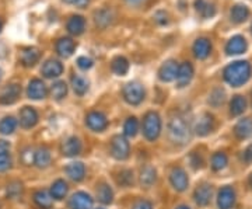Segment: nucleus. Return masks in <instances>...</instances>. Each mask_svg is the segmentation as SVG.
I'll list each match as a JSON object with an SVG mask.
<instances>
[{"label":"nucleus","mask_w":252,"mask_h":209,"mask_svg":"<svg viewBox=\"0 0 252 209\" xmlns=\"http://www.w3.org/2000/svg\"><path fill=\"white\" fill-rule=\"evenodd\" d=\"M0 79H1V69H0Z\"/></svg>","instance_id":"4d7b16f0"},{"label":"nucleus","mask_w":252,"mask_h":209,"mask_svg":"<svg viewBox=\"0 0 252 209\" xmlns=\"http://www.w3.org/2000/svg\"><path fill=\"white\" fill-rule=\"evenodd\" d=\"M170 182L177 191H185L189 185V178L187 173H185V170L181 169V167L172 169L171 174H170Z\"/></svg>","instance_id":"0eeeda50"},{"label":"nucleus","mask_w":252,"mask_h":209,"mask_svg":"<svg viewBox=\"0 0 252 209\" xmlns=\"http://www.w3.org/2000/svg\"><path fill=\"white\" fill-rule=\"evenodd\" d=\"M234 134L238 139H248L252 137V118H243L234 127Z\"/></svg>","instance_id":"4be33fe9"},{"label":"nucleus","mask_w":252,"mask_h":209,"mask_svg":"<svg viewBox=\"0 0 252 209\" xmlns=\"http://www.w3.org/2000/svg\"><path fill=\"white\" fill-rule=\"evenodd\" d=\"M193 77V68L189 62H184V64L178 65V72H177V86L178 87H185L188 86L190 80Z\"/></svg>","instance_id":"9d476101"},{"label":"nucleus","mask_w":252,"mask_h":209,"mask_svg":"<svg viewBox=\"0 0 252 209\" xmlns=\"http://www.w3.org/2000/svg\"><path fill=\"white\" fill-rule=\"evenodd\" d=\"M86 125L94 132H102L108 127V119L99 111H91L86 117Z\"/></svg>","instance_id":"423d86ee"},{"label":"nucleus","mask_w":252,"mask_h":209,"mask_svg":"<svg viewBox=\"0 0 252 209\" xmlns=\"http://www.w3.org/2000/svg\"><path fill=\"white\" fill-rule=\"evenodd\" d=\"M97 198L102 204H111L112 198H114V192L111 190V187L107 184H101L97 190Z\"/></svg>","instance_id":"c9c22d12"},{"label":"nucleus","mask_w":252,"mask_h":209,"mask_svg":"<svg viewBox=\"0 0 252 209\" xmlns=\"http://www.w3.org/2000/svg\"><path fill=\"white\" fill-rule=\"evenodd\" d=\"M64 172L67 174V177L73 180V181H81L86 175V167L81 162H74V163H70L66 166Z\"/></svg>","instance_id":"aec40b11"},{"label":"nucleus","mask_w":252,"mask_h":209,"mask_svg":"<svg viewBox=\"0 0 252 209\" xmlns=\"http://www.w3.org/2000/svg\"><path fill=\"white\" fill-rule=\"evenodd\" d=\"M10 166H11V157H10L9 153L0 155V173L9 170Z\"/></svg>","instance_id":"c03bdc74"},{"label":"nucleus","mask_w":252,"mask_h":209,"mask_svg":"<svg viewBox=\"0 0 252 209\" xmlns=\"http://www.w3.org/2000/svg\"><path fill=\"white\" fill-rule=\"evenodd\" d=\"M17 128V119L13 117H4L0 121V134L3 135H11Z\"/></svg>","instance_id":"2f4dec72"},{"label":"nucleus","mask_w":252,"mask_h":209,"mask_svg":"<svg viewBox=\"0 0 252 209\" xmlns=\"http://www.w3.org/2000/svg\"><path fill=\"white\" fill-rule=\"evenodd\" d=\"M81 152V142L79 138H67L62 143V153L66 157H74Z\"/></svg>","instance_id":"a211bd4d"},{"label":"nucleus","mask_w":252,"mask_h":209,"mask_svg":"<svg viewBox=\"0 0 252 209\" xmlns=\"http://www.w3.org/2000/svg\"><path fill=\"white\" fill-rule=\"evenodd\" d=\"M63 1H66V3H69V4H74L76 0H63Z\"/></svg>","instance_id":"5fc2aeb1"},{"label":"nucleus","mask_w":252,"mask_h":209,"mask_svg":"<svg viewBox=\"0 0 252 209\" xmlns=\"http://www.w3.org/2000/svg\"><path fill=\"white\" fill-rule=\"evenodd\" d=\"M212 195H213V190L212 185L209 184H202L193 192V200L198 204L199 207H206L212 201Z\"/></svg>","instance_id":"ddd939ff"},{"label":"nucleus","mask_w":252,"mask_h":209,"mask_svg":"<svg viewBox=\"0 0 252 209\" xmlns=\"http://www.w3.org/2000/svg\"><path fill=\"white\" fill-rule=\"evenodd\" d=\"M244 160L247 163H252V143L245 149V152H244Z\"/></svg>","instance_id":"09e8293b"},{"label":"nucleus","mask_w":252,"mask_h":209,"mask_svg":"<svg viewBox=\"0 0 252 209\" xmlns=\"http://www.w3.org/2000/svg\"><path fill=\"white\" fill-rule=\"evenodd\" d=\"M42 74L45 76L46 79H52V77H58L63 73V65L59 61H55V59H49L46 61L42 69H41Z\"/></svg>","instance_id":"6ab92c4d"},{"label":"nucleus","mask_w":252,"mask_h":209,"mask_svg":"<svg viewBox=\"0 0 252 209\" xmlns=\"http://www.w3.org/2000/svg\"><path fill=\"white\" fill-rule=\"evenodd\" d=\"M139 131V122L135 117H130V118L126 119L125 125H124V134H125L127 138H133L136 137Z\"/></svg>","instance_id":"58836bf2"},{"label":"nucleus","mask_w":252,"mask_h":209,"mask_svg":"<svg viewBox=\"0 0 252 209\" xmlns=\"http://www.w3.org/2000/svg\"><path fill=\"white\" fill-rule=\"evenodd\" d=\"M51 160H52V156H51V150L42 146L36 150L34 153V163L36 164V167L39 169H45L51 164Z\"/></svg>","instance_id":"b1692460"},{"label":"nucleus","mask_w":252,"mask_h":209,"mask_svg":"<svg viewBox=\"0 0 252 209\" xmlns=\"http://www.w3.org/2000/svg\"><path fill=\"white\" fill-rule=\"evenodd\" d=\"M27 94L28 97L32 99V100H42V99H45L46 94H48L45 83L42 82V80H39V79L31 80L30 84H28Z\"/></svg>","instance_id":"f8f14e48"},{"label":"nucleus","mask_w":252,"mask_h":209,"mask_svg":"<svg viewBox=\"0 0 252 209\" xmlns=\"http://www.w3.org/2000/svg\"><path fill=\"white\" fill-rule=\"evenodd\" d=\"M91 207H93V198L87 192H76V194H73L72 198L69 201L70 209H91Z\"/></svg>","instance_id":"1a4fd4ad"},{"label":"nucleus","mask_w":252,"mask_h":209,"mask_svg":"<svg viewBox=\"0 0 252 209\" xmlns=\"http://www.w3.org/2000/svg\"><path fill=\"white\" fill-rule=\"evenodd\" d=\"M130 153V146L125 137L117 135L111 142V155L117 160H126Z\"/></svg>","instance_id":"39448f33"},{"label":"nucleus","mask_w":252,"mask_h":209,"mask_svg":"<svg viewBox=\"0 0 252 209\" xmlns=\"http://www.w3.org/2000/svg\"><path fill=\"white\" fill-rule=\"evenodd\" d=\"M230 16H231V20L234 23L241 24L250 16V10H248L247 6H244V4H235L234 7L231 9V11H230Z\"/></svg>","instance_id":"bb28decb"},{"label":"nucleus","mask_w":252,"mask_h":209,"mask_svg":"<svg viewBox=\"0 0 252 209\" xmlns=\"http://www.w3.org/2000/svg\"><path fill=\"white\" fill-rule=\"evenodd\" d=\"M104 20H105L107 26L111 23V13H109L108 10H101V11H98L95 14V21H97V24H98L99 27H102V21Z\"/></svg>","instance_id":"79ce46f5"},{"label":"nucleus","mask_w":252,"mask_h":209,"mask_svg":"<svg viewBox=\"0 0 252 209\" xmlns=\"http://www.w3.org/2000/svg\"><path fill=\"white\" fill-rule=\"evenodd\" d=\"M77 65H79L80 69L87 70V69H90L91 66H93V61H91L90 58H87V56H80V58L77 59Z\"/></svg>","instance_id":"a18cd8bd"},{"label":"nucleus","mask_w":252,"mask_h":209,"mask_svg":"<svg viewBox=\"0 0 252 209\" xmlns=\"http://www.w3.org/2000/svg\"><path fill=\"white\" fill-rule=\"evenodd\" d=\"M225 100V93L223 89H215L209 96V104L213 107H220Z\"/></svg>","instance_id":"ea45409f"},{"label":"nucleus","mask_w":252,"mask_h":209,"mask_svg":"<svg viewBox=\"0 0 252 209\" xmlns=\"http://www.w3.org/2000/svg\"><path fill=\"white\" fill-rule=\"evenodd\" d=\"M175 209H190L189 207H187V205H180L178 208H175Z\"/></svg>","instance_id":"864d4df0"},{"label":"nucleus","mask_w":252,"mask_h":209,"mask_svg":"<svg viewBox=\"0 0 252 209\" xmlns=\"http://www.w3.org/2000/svg\"><path fill=\"white\" fill-rule=\"evenodd\" d=\"M0 30H1V21H0Z\"/></svg>","instance_id":"13d9d810"},{"label":"nucleus","mask_w":252,"mask_h":209,"mask_svg":"<svg viewBox=\"0 0 252 209\" xmlns=\"http://www.w3.org/2000/svg\"><path fill=\"white\" fill-rule=\"evenodd\" d=\"M177 72H178V64L170 59L161 65V68L158 70V77L161 82H172L177 77Z\"/></svg>","instance_id":"9b49d317"},{"label":"nucleus","mask_w":252,"mask_h":209,"mask_svg":"<svg viewBox=\"0 0 252 209\" xmlns=\"http://www.w3.org/2000/svg\"><path fill=\"white\" fill-rule=\"evenodd\" d=\"M89 1H90V0H76L74 4H76L77 7H80V9H84V7L89 4Z\"/></svg>","instance_id":"3c124183"},{"label":"nucleus","mask_w":252,"mask_h":209,"mask_svg":"<svg viewBox=\"0 0 252 209\" xmlns=\"http://www.w3.org/2000/svg\"><path fill=\"white\" fill-rule=\"evenodd\" d=\"M228 163V157L223 152H216L215 155L212 156V169L215 172H220L223 170L225 166Z\"/></svg>","instance_id":"e433bc0d"},{"label":"nucleus","mask_w":252,"mask_h":209,"mask_svg":"<svg viewBox=\"0 0 252 209\" xmlns=\"http://www.w3.org/2000/svg\"><path fill=\"white\" fill-rule=\"evenodd\" d=\"M10 150V143L6 140H0V155H4V153H9Z\"/></svg>","instance_id":"8fccbe9b"},{"label":"nucleus","mask_w":252,"mask_h":209,"mask_svg":"<svg viewBox=\"0 0 252 209\" xmlns=\"http://www.w3.org/2000/svg\"><path fill=\"white\" fill-rule=\"evenodd\" d=\"M38 122V112L32 107H24L20 111V125L24 129L35 127Z\"/></svg>","instance_id":"dca6fc26"},{"label":"nucleus","mask_w":252,"mask_h":209,"mask_svg":"<svg viewBox=\"0 0 252 209\" xmlns=\"http://www.w3.org/2000/svg\"><path fill=\"white\" fill-rule=\"evenodd\" d=\"M247 51V41L241 35H234L225 45L227 55H241Z\"/></svg>","instance_id":"f3484780"},{"label":"nucleus","mask_w":252,"mask_h":209,"mask_svg":"<svg viewBox=\"0 0 252 209\" xmlns=\"http://www.w3.org/2000/svg\"><path fill=\"white\" fill-rule=\"evenodd\" d=\"M144 138L150 142H154L161 134V118L157 112L150 111L144 115L143 119Z\"/></svg>","instance_id":"7ed1b4c3"},{"label":"nucleus","mask_w":252,"mask_h":209,"mask_svg":"<svg viewBox=\"0 0 252 209\" xmlns=\"http://www.w3.org/2000/svg\"><path fill=\"white\" fill-rule=\"evenodd\" d=\"M251 100H252V93H251Z\"/></svg>","instance_id":"bf43d9fd"},{"label":"nucleus","mask_w":252,"mask_h":209,"mask_svg":"<svg viewBox=\"0 0 252 209\" xmlns=\"http://www.w3.org/2000/svg\"><path fill=\"white\" fill-rule=\"evenodd\" d=\"M20 94H21V87L18 84H16V83L9 84V86H6L1 90V93H0V103L1 104H6V105L13 104V103L17 101Z\"/></svg>","instance_id":"4468645a"},{"label":"nucleus","mask_w":252,"mask_h":209,"mask_svg":"<svg viewBox=\"0 0 252 209\" xmlns=\"http://www.w3.org/2000/svg\"><path fill=\"white\" fill-rule=\"evenodd\" d=\"M119 182H121L122 185H125V187L133 184V173H132L130 170L122 172V173L119 174Z\"/></svg>","instance_id":"37998d69"},{"label":"nucleus","mask_w":252,"mask_h":209,"mask_svg":"<svg viewBox=\"0 0 252 209\" xmlns=\"http://www.w3.org/2000/svg\"><path fill=\"white\" fill-rule=\"evenodd\" d=\"M23 194V184L20 181H14L10 182L7 185V197L9 198H18L20 195Z\"/></svg>","instance_id":"a19ab883"},{"label":"nucleus","mask_w":252,"mask_h":209,"mask_svg":"<svg viewBox=\"0 0 252 209\" xmlns=\"http://www.w3.org/2000/svg\"><path fill=\"white\" fill-rule=\"evenodd\" d=\"M39 59V51L36 48H27L23 51V55H21V62L24 66H34V65L38 62Z\"/></svg>","instance_id":"c85d7f7f"},{"label":"nucleus","mask_w":252,"mask_h":209,"mask_svg":"<svg viewBox=\"0 0 252 209\" xmlns=\"http://www.w3.org/2000/svg\"><path fill=\"white\" fill-rule=\"evenodd\" d=\"M154 18H156V21L160 23V24H165V23L168 21V20H167V13H165V11H157Z\"/></svg>","instance_id":"de8ad7c7"},{"label":"nucleus","mask_w":252,"mask_h":209,"mask_svg":"<svg viewBox=\"0 0 252 209\" xmlns=\"http://www.w3.org/2000/svg\"><path fill=\"white\" fill-rule=\"evenodd\" d=\"M144 89L140 83L130 82L124 87V99L130 105H137L144 100Z\"/></svg>","instance_id":"20e7f679"},{"label":"nucleus","mask_w":252,"mask_h":209,"mask_svg":"<svg viewBox=\"0 0 252 209\" xmlns=\"http://www.w3.org/2000/svg\"><path fill=\"white\" fill-rule=\"evenodd\" d=\"M168 137L174 143H178V145H185L188 142L190 139V128L185 118H182L181 115H177L170 119Z\"/></svg>","instance_id":"f03ea898"},{"label":"nucleus","mask_w":252,"mask_h":209,"mask_svg":"<svg viewBox=\"0 0 252 209\" xmlns=\"http://www.w3.org/2000/svg\"><path fill=\"white\" fill-rule=\"evenodd\" d=\"M51 93L55 100H62L67 94V84L64 82H56L51 87Z\"/></svg>","instance_id":"4c0bfd02"},{"label":"nucleus","mask_w":252,"mask_h":209,"mask_svg":"<svg viewBox=\"0 0 252 209\" xmlns=\"http://www.w3.org/2000/svg\"><path fill=\"white\" fill-rule=\"evenodd\" d=\"M99 209H101V208H99Z\"/></svg>","instance_id":"052dcab7"},{"label":"nucleus","mask_w":252,"mask_h":209,"mask_svg":"<svg viewBox=\"0 0 252 209\" xmlns=\"http://www.w3.org/2000/svg\"><path fill=\"white\" fill-rule=\"evenodd\" d=\"M213 128H215V119H213V117L210 114L205 112L198 119V122L195 125V132L199 137H206V135H209L213 131Z\"/></svg>","instance_id":"2eb2a0df"},{"label":"nucleus","mask_w":252,"mask_h":209,"mask_svg":"<svg viewBox=\"0 0 252 209\" xmlns=\"http://www.w3.org/2000/svg\"><path fill=\"white\" fill-rule=\"evenodd\" d=\"M86 28V20L81 16H73L67 23V30L73 35H80Z\"/></svg>","instance_id":"393cba45"},{"label":"nucleus","mask_w":252,"mask_h":209,"mask_svg":"<svg viewBox=\"0 0 252 209\" xmlns=\"http://www.w3.org/2000/svg\"><path fill=\"white\" fill-rule=\"evenodd\" d=\"M212 52V44L207 38H199L193 44V54L198 59H206Z\"/></svg>","instance_id":"412c9836"},{"label":"nucleus","mask_w":252,"mask_h":209,"mask_svg":"<svg viewBox=\"0 0 252 209\" xmlns=\"http://www.w3.org/2000/svg\"><path fill=\"white\" fill-rule=\"evenodd\" d=\"M72 86L73 90H74V93L77 96H84L87 93V90H89V82L83 76H79V74H76V76L72 77Z\"/></svg>","instance_id":"7c9ffc66"},{"label":"nucleus","mask_w":252,"mask_h":209,"mask_svg":"<svg viewBox=\"0 0 252 209\" xmlns=\"http://www.w3.org/2000/svg\"><path fill=\"white\" fill-rule=\"evenodd\" d=\"M251 65L247 61H237L224 69V80L233 87H240L251 77Z\"/></svg>","instance_id":"f257e3e1"},{"label":"nucleus","mask_w":252,"mask_h":209,"mask_svg":"<svg viewBox=\"0 0 252 209\" xmlns=\"http://www.w3.org/2000/svg\"><path fill=\"white\" fill-rule=\"evenodd\" d=\"M67 194V184L64 180H56L51 187V197L56 201L63 200Z\"/></svg>","instance_id":"cd10ccee"},{"label":"nucleus","mask_w":252,"mask_h":209,"mask_svg":"<svg viewBox=\"0 0 252 209\" xmlns=\"http://www.w3.org/2000/svg\"><path fill=\"white\" fill-rule=\"evenodd\" d=\"M34 202H35L36 205L41 209L52 208V197H51L46 191H44V190L36 191L35 194H34Z\"/></svg>","instance_id":"c756f323"},{"label":"nucleus","mask_w":252,"mask_h":209,"mask_svg":"<svg viewBox=\"0 0 252 209\" xmlns=\"http://www.w3.org/2000/svg\"><path fill=\"white\" fill-rule=\"evenodd\" d=\"M235 204V191L233 187H223L217 195L219 209H231Z\"/></svg>","instance_id":"6e6552de"},{"label":"nucleus","mask_w":252,"mask_h":209,"mask_svg":"<svg viewBox=\"0 0 252 209\" xmlns=\"http://www.w3.org/2000/svg\"><path fill=\"white\" fill-rule=\"evenodd\" d=\"M143 0H127V3H130V4H139V3H142Z\"/></svg>","instance_id":"603ef678"},{"label":"nucleus","mask_w":252,"mask_h":209,"mask_svg":"<svg viewBox=\"0 0 252 209\" xmlns=\"http://www.w3.org/2000/svg\"><path fill=\"white\" fill-rule=\"evenodd\" d=\"M74 48H76L74 41H73L72 38H67V36L61 38V39L56 42V51H58V54L61 55L62 58H69V56H72L73 52H74Z\"/></svg>","instance_id":"5701e85b"},{"label":"nucleus","mask_w":252,"mask_h":209,"mask_svg":"<svg viewBox=\"0 0 252 209\" xmlns=\"http://www.w3.org/2000/svg\"><path fill=\"white\" fill-rule=\"evenodd\" d=\"M195 7L202 14V17L209 18L215 14V6L212 3L206 1V0H196L195 1Z\"/></svg>","instance_id":"72a5a7b5"},{"label":"nucleus","mask_w":252,"mask_h":209,"mask_svg":"<svg viewBox=\"0 0 252 209\" xmlns=\"http://www.w3.org/2000/svg\"><path fill=\"white\" fill-rule=\"evenodd\" d=\"M112 70L114 73H117L119 76H124L127 73L129 70V62H127V59L124 58V56H117L114 61H112Z\"/></svg>","instance_id":"473e14b6"},{"label":"nucleus","mask_w":252,"mask_h":209,"mask_svg":"<svg viewBox=\"0 0 252 209\" xmlns=\"http://www.w3.org/2000/svg\"><path fill=\"white\" fill-rule=\"evenodd\" d=\"M133 209H153V205L146 200H140L133 205Z\"/></svg>","instance_id":"49530a36"},{"label":"nucleus","mask_w":252,"mask_h":209,"mask_svg":"<svg viewBox=\"0 0 252 209\" xmlns=\"http://www.w3.org/2000/svg\"><path fill=\"white\" fill-rule=\"evenodd\" d=\"M247 109V100L243 96H234L233 100L230 103V114L233 117H238L244 114V111Z\"/></svg>","instance_id":"a878e982"},{"label":"nucleus","mask_w":252,"mask_h":209,"mask_svg":"<svg viewBox=\"0 0 252 209\" xmlns=\"http://www.w3.org/2000/svg\"><path fill=\"white\" fill-rule=\"evenodd\" d=\"M156 178H157V175H156V170H154L153 167H146L142 170V174H140V182H142V185L144 187H152L154 182H156Z\"/></svg>","instance_id":"f704fd0d"},{"label":"nucleus","mask_w":252,"mask_h":209,"mask_svg":"<svg viewBox=\"0 0 252 209\" xmlns=\"http://www.w3.org/2000/svg\"><path fill=\"white\" fill-rule=\"evenodd\" d=\"M248 182H250V185L252 187V173H251V175H250V180H248Z\"/></svg>","instance_id":"6e6d98bb"}]
</instances>
